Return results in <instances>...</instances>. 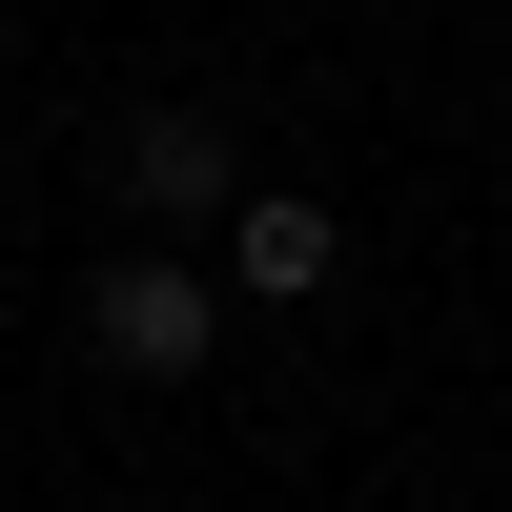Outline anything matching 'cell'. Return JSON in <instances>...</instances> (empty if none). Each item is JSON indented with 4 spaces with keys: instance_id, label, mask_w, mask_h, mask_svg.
I'll return each mask as SVG.
<instances>
[{
    "instance_id": "6da1fadb",
    "label": "cell",
    "mask_w": 512,
    "mask_h": 512,
    "mask_svg": "<svg viewBox=\"0 0 512 512\" xmlns=\"http://www.w3.org/2000/svg\"><path fill=\"white\" fill-rule=\"evenodd\" d=\"M205 328H226V267L205 246H103V287H82V349L123 369V390H185Z\"/></svg>"
},
{
    "instance_id": "7a4b0ae2",
    "label": "cell",
    "mask_w": 512,
    "mask_h": 512,
    "mask_svg": "<svg viewBox=\"0 0 512 512\" xmlns=\"http://www.w3.org/2000/svg\"><path fill=\"white\" fill-rule=\"evenodd\" d=\"M103 185L144 205L164 246H185V226H226V205H246V144H226V103H123V144H103Z\"/></svg>"
},
{
    "instance_id": "3957f363",
    "label": "cell",
    "mask_w": 512,
    "mask_h": 512,
    "mask_svg": "<svg viewBox=\"0 0 512 512\" xmlns=\"http://www.w3.org/2000/svg\"><path fill=\"white\" fill-rule=\"evenodd\" d=\"M226 287L246 308H328V287H349V226H328L308 185H246L226 205Z\"/></svg>"
}]
</instances>
